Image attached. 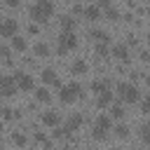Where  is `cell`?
<instances>
[{"mask_svg": "<svg viewBox=\"0 0 150 150\" xmlns=\"http://www.w3.org/2000/svg\"><path fill=\"white\" fill-rule=\"evenodd\" d=\"M94 52H96L101 59H108V56H110V47H108L105 42H96V45H94Z\"/></svg>", "mask_w": 150, "mask_h": 150, "instance_id": "cb8c5ba5", "label": "cell"}, {"mask_svg": "<svg viewBox=\"0 0 150 150\" xmlns=\"http://www.w3.org/2000/svg\"><path fill=\"white\" fill-rule=\"evenodd\" d=\"M82 14H84V19H89V21H98V19H101V7H98V5H87Z\"/></svg>", "mask_w": 150, "mask_h": 150, "instance_id": "7c38bea8", "label": "cell"}, {"mask_svg": "<svg viewBox=\"0 0 150 150\" xmlns=\"http://www.w3.org/2000/svg\"><path fill=\"white\" fill-rule=\"evenodd\" d=\"M110 54H112V56H117L122 63H131V52H129V47H127L124 42H117V45H112Z\"/></svg>", "mask_w": 150, "mask_h": 150, "instance_id": "52a82bcc", "label": "cell"}, {"mask_svg": "<svg viewBox=\"0 0 150 150\" xmlns=\"http://www.w3.org/2000/svg\"><path fill=\"white\" fill-rule=\"evenodd\" d=\"M14 82H16V87H19V89H23V91H30V89L35 87L33 75H28L26 70H16V73H14Z\"/></svg>", "mask_w": 150, "mask_h": 150, "instance_id": "277c9868", "label": "cell"}, {"mask_svg": "<svg viewBox=\"0 0 150 150\" xmlns=\"http://www.w3.org/2000/svg\"><path fill=\"white\" fill-rule=\"evenodd\" d=\"M54 14V2L52 0H38L30 7V19L33 21H47Z\"/></svg>", "mask_w": 150, "mask_h": 150, "instance_id": "6da1fadb", "label": "cell"}, {"mask_svg": "<svg viewBox=\"0 0 150 150\" xmlns=\"http://www.w3.org/2000/svg\"><path fill=\"white\" fill-rule=\"evenodd\" d=\"M16 94V82L12 75H0V96H14Z\"/></svg>", "mask_w": 150, "mask_h": 150, "instance_id": "5b68a950", "label": "cell"}, {"mask_svg": "<svg viewBox=\"0 0 150 150\" xmlns=\"http://www.w3.org/2000/svg\"><path fill=\"white\" fill-rule=\"evenodd\" d=\"M59 21H61V28H63V30H75V23H77V21H75L70 14H63V16H59Z\"/></svg>", "mask_w": 150, "mask_h": 150, "instance_id": "ac0fdd59", "label": "cell"}, {"mask_svg": "<svg viewBox=\"0 0 150 150\" xmlns=\"http://www.w3.org/2000/svg\"><path fill=\"white\" fill-rule=\"evenodd\" d=\"M0 150H2V141H0Z\"/></svg>", "mask_w": 150, "mask_h": 150, "instance_id": "7dc6e473", "label": "cell"}, {"mask_svg": "<svg viewBox=\"0 0 150 150\" xmlns=\"http://www.w3.org/2000/svg\"><path fill=\"white\" fill-rule=\"evenodd\" d=\"M112 131H115V136H120V138H127V136H129V127H127V124H117Z\"/></svg>", "mask_w": 150, "mask_h": 150, "instance_id": "83f0119b", "label": "cell"}, {"mask_svg": "<svg viewBox=\"0 0 150 150\" xmlns=\"http://www.w3.org/2000/svg\"><path fill=\"white\" fill-rule=\"evenodd\" d=\"M2 19H5V16H0V23H2Z\"/></svg>", "mask_w": 150, "mask_h": 150, "instance_id": "bcb514c9", "label": "cell"}, {"mask_svg": "<svg viewBox=\"0 0 150 150\" xmlns=\"http://www.w3.org/2000/svg\"><path fill=\"white\" fill-rule=\"evenodd\" d=\"M0 56H2L7 63H12V49H9L7 45H0Z\"/></svg>", "mask_w": 150, "mask_h": 150, "instance_id": "f1b7e54d", "label": "cell"}, {"mask_svg": "<svg viewBox=\"0 0 150 150\" xmlns=\"http://www.w3.org/2000/svg\"><path fill=\"white\" fill-rule=\"evenodd\" d=\"M28 33H30V35H38V33H40L38 23H30V26H28Z\"/></svg>", "mask_w": 150, "mask_h": 150, "instance_id": "e575fe53", "label": "cell"}, {"mask_svg": "<svg viewBox=\"0 0 150 150\" xmlns=\"http://www.w3.org/2000/svg\"><path fill=\"white\" fill-rule=\"evenodd\" d=\"M141 138H143L145 143H150V120L141 124Z\"/></svg>", "mask_w": 150, "mask_h": 150, "instance_id": "484cf974", "label": "cell"}, {"mask_svg": "<svg viewBox=\"0 0 150 150\" xmlns=\"http://www.w3.org/2000/svg\"><path fill=\"white\" fill-rule=\"evenodd\" d=\"M145 82H148V87H150V73H148V75H145Z\"/></svg>", "mask_w": 150, "mask_h": 150, "instance_id": "f35d334b", "label": "cell"}, {"mask_svg": "<svg viewBox=\"0 0 150 150\" xmlns=\"http://www.w3.org/2000/svg\"><path fill=\"white\" fill-rule=\"evenodd\" d=\"M94 127H98V129H103V131H110V129H112V117H110V115H98Z\"/></svg>", "mask_w": 150, "mask_h": 150, "instance_id": "5bb4252c", "label": "cell"}, {"mask_svg": "<svg viewBox=\"0 0 150 150\" xmlns=\"http://www.w3.org/2000/svg\"><path fill=\"white\" fill-rule=\"evenodd\" d=\"M105 89H110V80L105 77V80H94L91 82V91L94 94H103Z\"/></svg>", "mask_w": 150, "mask_h": 150, "instance_id": "2e32d148", "label": "cell"}, {"mask_svg": "<svg viewBox=\"0 0 150 150\" xmlns=\"http://www.w3.org/2000/svg\"><path fill=\"white\" fill-rule=\"evenodd\" d=\"M12 47H14L16 52H26L28 42H26V38H21V35H12Z\"/></svg>", "mask_w": 150, "mask_h": 150, "instance_id": "44dd1931", "label": "cell"}, {"mask_svg": "<svg viewBox=\"0 0 150 150\" xmlns=\"http://www.w3.org/2000/svg\"><path fill=\"white\" fill-rule=\"evenodd\" d=\"M105 134H108V131H103V129H98V127H91V136H94V138L103 141V138H105Z\"/></svg>", "mask_w": 150, "mask_h": 150, "instance_id": "4dcf8cb0", "label": "cell"}, {"mask_svg": "<svg viewBox=\"0 0 150 150\" xmlns=\"http://www.w3.org/2000/svg\"><path fill=\"white\" fill-rule=\"evenodd\" d=\"M42 122H45L47 127H59L61 115H59L56 110H45V112H42Z\"/></svg>", "mask_w": 150, "mask_h": 150, "instance_id": "8fae6325", "label": "cell"}, {"mask_svg": "<svg viewBox=\"0 0 150 150\" xmlns=\"http://www.w3.org/2000/svg\"><path fill=\"white\" fill-rule=\"evenodd\" d=\"M61 150H73V148H70V145H63V148H61Z\"/></svg>", "mask_w": 150, "mask_h": 150, "instance_id": "ab89813d", "label": "cell"}, {"mask_svg": "<svg viewBox=\"0 0 150 150\" xmlns=\"http://www.w3.org/2000/svg\"><path fill=\"white\" fill-rule=\"evenodd\" d=\"M108 115H110L112 120H122V117H124V108H122V103H115V101H112V103H110V112H108Z\"/></svg>", "mask_w": 150, "mask_h": 150, "instance_id": "ffe728a7", "label": "cell"}, {"mask_svg": "<svg viewBox=\"0 0 150 150\" xmlns=\"http://www.w3.org/2000/svg\"><path fill=\"white\" fill-rule=\"evenodd\" d=\"M117 94L127 101V103H136L141 98V91L136 84H129V82H117Z\"/></svg>", "mask_w": 150, "mask_h": 150, "instance_id": "3957f363", "label": "cell"}, {"mask_svg": "<svg viewBox=\"0 0 150 150\" xmlns=\"http://www.w3.org/2000/svg\"><path fill=\"white\" fill-rule=\"evenodd\" d=\"M98 7H110V0H98Z\"/></svg>", "mask_w": 150, "mask_h": 150, "instance_id": "74e56055", "label": "cell"}, {"mask_svg": "<svg viewBox=\"0 0 150 150\" xmlns=\"http://www.w3.org/2000/svg\"><path fill=\"white\" fill-rule=\"evenodd\" d=\"M5 2H7L9 7H19V5H21V0H5Z\"/></svg>", "mask_w": 150, "mask_h": 150, "instance_id": "8d00e7d4", "label": "cell"}, {"mask_svg": "<svg viewBox=\"0 0 150 150\" xmlns=\"http://www.w3.org/2000/svg\"><path fill=\"white\" fill-rule=\"evenodd\" d=\"M59 45L66 47V49H75V47H77V35H75V30H61Z\"/></svg>", "mask_w": 150, "mask_h": 150, "instance_id": "ba28073f", "label": "cell"}, {"mask_svg": "<svg viewBox=\"0 0 150 150\" xmlns=\"http://www.w3.org/2000/svg\"><path fill=\"white\" fill-rule=\"evenodd\" d=\"M0 131H2V120H0Z\"/></svg>", "mask_w": 150, "mask_h": 150, "instance_id": "7bdbcfd3", "label": "cell"}, {"mask_svg": "<svg viewBox=\"0 0 150 150\" xmlns=\"http://www.w3.org/2000/svg\"><path fill=\"white\" fill-rule=\"evenodd\" d=\"M138 59H141L143 63H148V61H150V52H148V49H141V54H138Z\"/></svg>", "mask_w": 150, "mask_h": 150, "instance_id": "d6a6232c", "label": "cell"}, {"mask_svg": "<svg viewBox=\"0 0 150 150\" xmlns=\"http://www.w3.org/2000/svg\"><path fill=\"white\" fill-rule=\"evenodd\" d=\"M112 103V91L110 89H105L103 94H98V98H96V105L98 108H105V105H110Z\"/></svg>", "mask_w": 150, "mask_h": 150, "instance_id": "e0dca14e", "label": "cell"}, {"mask_svg": "<svg viewBox=\"0 0 150 150\" xmlns=\"http://www.w3.org/2000/svg\"><path fill=\"white\" fill-rule=\"evenodd\" d=\"M141 110H143V112H150V91L143 96V101H141Z\"/></svg>", "mask_w": 150, "mask_h": 150, "instance_id": "1f68e13d", "label": "cell"}, {"mask_svg": "<svg viewBox=\"0 0 150 150\" xmlns=\"http://www.w3.org/2000/svg\"><path fill=\"white\" fill-rule=\"evenodd\" d=\"M105 19L117 21V19H120V9H117V7H105Z\"/></svg>", "mask_w": 150, "mask_h": 150, "instance_id": "4316f807", "label": "cell"}, {"mask_svg": "<svg viewBox=\"0 0 150 150\" xmlns=\"http://www.w3.org/2000/svg\"><path fill=\"white\" fill-rule=\"evenodd\" d=\"M33 96H35V101H40V103H47V101L52 98V94H49V89H47V87H38Z\"/></svg>", "mask_w": 150, "mask_h": 150, "instance_id": "d6986e66", "label": "cell"}, {"mask_svg": "<svg viewBox=\"0 0 150 150\" xmlns=\"http://www.w3.org/2000/svg\"><path fill=\"white\" fill-rule=\"evenodd\" d=\"M12 141H14L16 145H26V141H28V138H26V134H23V131H12Z\"/></svg>", "mask_w": 150, "mask_h": 150, "instance_id": "d4e9b609", "label": "cell"}, {"mask_svg": "<svg viewBox=\"0 0 150 150\" xmlns=\"http://www.w3.org/2000/svg\"><path fill=\"white\" fill-rule=\"evenodd\" d=\"M33 54L35 56H49V45L47 42H35V47H33Z\"/></svg>", "mask_w": 150, "mask_h": 150, "instance_id": "7402d4cb", "label": "cell"}, {"mask_svg": "<svg viewBox=\"0 0 150 150\" xmlns=\"http://www.w3.org/2000/svg\"><path fill=\"white\" fill-rule=\"evenodd\" d=\"M89 38H96L98 42H105V45L112 40V38H110L105 30H101V28H89Z\"/></svg>", "mask_w": 150, "mask_h": 150, "instance_id": "9a60e30c", "label": "cell"}, {"mask_svg": "<svg viewBox=\"0 0 150 150\" xmlns=\"http://www.w3.org/2000/svg\"><path fill=\"white\" fill-rule=\"evenodd\" d=\"M127 47H136L138 45V38H136V33H127V42H124Z\"/></svg>", "mask_w": 150, "mask_h": 150, "instance_id": "f546056e", "label": "cell"}, {"mask_svg": "<svg viewBox=\"0 0 150 150\" xmlns=\"http://www.w3.org/2000/svg\"><path fill=\"white\" fill-rule=\"evenodd\" d=\"M115 150H124V148H115Z\"/></svg>", "mask_w": 150, "mask_h": 150, "instance_id": "f6af8a7d", "label": "cell"}, {"mask_svg": "<svg viewBox=\"0 0 150 150\" xmlns=\"http://www.w3.org/2000/svg\"><path fill=\"white\" fill-rule=\"evenodd\" d=\"M141 75H143L141 70H131V73H129V77H131L134 82H136V80H141Z\"/></svg>", "mask_w": 150, "mask_h": 150, "instance_id": "d590c367", "label": "cell"}, {"mask_svg": "<svg viewBox=\"0 0 150 150\" xmlns=\"http://www.w3.org/2000/svg\"><path fill=\"white\" fill-rule=\"evenodd\" d=\"M40 77H42L45 82H49V84H54L56 89H61V82H59V75H56V70H54V68H42V73H40Z\"/></svg>", "mask_w": 150, "mask_h": 150, "instance_id": "9c48e42d", "label": "cell"}, {"mask_svg": "<svg viewBox=\"0 0 150 150\" xmlns=\"http://www.w3.org/2000/svg\"><path fill=\"white\" fill-rule=\"evenodd\" d=\"M82 122H84V117H82V112H73V115L68 117V122H66V131H68V134H73V131H77Z\"/></svg>", "mask_w": 150, "mask_h": 150, "instance_id": "30bf717a", "label": "cell"}, {"mask_svg": "<svg viewBox=\"0 0 150 150\" xmlns=\"http://www.w3.org/2000/svg\"><path fill=\"white\" fill-rule=\"evenodd\" d=\"M82 12H84V7H82L80 2H75V5H73V14H82Z\"/></svg>", "mask_w": 150, "mask_h": 150, "instance_id": "836d02e7", "label": "cell"}, {"mask_svg": "<svg viewBox=\"0 0 150 150\" xmlns=\"http://www.w3.org/2000/svg\"><path fill=\"white\" fill-rule=\"evenodd\" d=\"M70 70H73V75H84V73L89 70V66H87L84 59H75L73 66H70Z\"/></svg>", "mask_w": 150, "mask_h": 150, "instance_id": "4fadbf2b", "label": "cell"}, {"mask_svg": "<svg viewBox=\"0 0 150 150\" xmlns=\"http://www.w3.org/2000/svg\"><path fill=\"white\" fill-rule=\"evenodd\" d=\"M148 16H150V2H148Z\"/></svg>", "mask_w": 150, "mask_h": 150, "instance_id": "b9f144b4", "label": "cell"}, {"mask_svg": "<svg viewBox=\"0 0 150 150\" xmlns=\"http://www.w3.org/2000/svg\"><path fill=\"white\" fill-rule=\"evenodd\" d=\"M82 150H94V148H82Z\"/></svg>", "mask_w": 150, "mask_h": 150, "instance_id": "ee69618b", "label": "cell"}, {"mask_svg": "<svg viewBox=\"0 0 150 150\" xmlns=\"http://www.w3.org/2000/svg\"><path fill=\"white\" fill-rule=\"evenodd\" d=\"M145 38H148V42H150V30H148V35H145Z\"/></svg>", "mask_w": 150, "mask_h": 150, "instance_id": "60d3db41", "label": "cell"}, {"mask_svg": "<svg viewBox=\"0 0 150 150\" xmlns=\"http://www.w3.org/2000/svg\"><path fill=\"white\" fill-rule=\"evenodd\" d=\"M80 96H84V94H82V87H80L77 82L61 84V89H59V98H61L63 103H73V101L80 98Z\"/></svg>", "mask_w": 150, "mask_h": 150, "instance_id": "7a4b0ae2", "label": "cell"}, {"mask_svg": "<svg viewBox=\"0 0 150 150\" xmlns=\"http://www.w3.org/2000/svg\"><path fill=\"white\" fill-rule=\"evenodd\" d=\"M16 30H19V21L16 19H2V23H0V35L2 38H12V35H16Z\"/></svg>", "mask_w": 150, "mask_h": 150, "instance_id": "8992f818", "label": "cell"}, {"mask_svg": "<svg viewBox=\"0 0 150 150\" xmlns=\"http://www.w3.org/2000/svg\"><path fill=\"white\" fill-rule=\"evenodd\" d=\"M0 115H2V120H12V117H21V112L19 110H12L9 105H0Z\"/></svg>", "mask_w": 150, "mask_h": 150, "instance_id": "603a6c76", "label": "cell"}]
</instances>
